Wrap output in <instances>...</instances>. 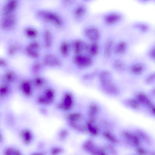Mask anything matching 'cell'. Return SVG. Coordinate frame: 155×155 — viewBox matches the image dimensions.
Wrapping results in <instances>:
<instances>
[{"label": "cell", "mask_w": 155, "mask_h": 155, "mask_svg": "<svg viewBox=\"0 0 155 155\" xmlns=\"http://www.w3.org/2000/svg\"><path fill=\"white\" fill-rule=\"evenodd\" d=\"M98 17L102 25L109 28L119 25L126 19L125 15L123 12L115 10L102 12L99 14Z\"/></svg>", "instance_id": "1"}, {"label": "cell", "mask_w": 155, "mask_h": 155, "mask_svg": "<svg viewBox=\"0 0 155 155\" xmlns=\"http://www.w3.org/2000/svg\"><path fill=\"white\" fill-rule=\"evenodd\" d=\"M36 15L40 20L46 23H51L54 27L61 25L63 21L62 18L55 12L45 10L37 11Z\"/></svg>", "instance_id": "2"}, {"label": "cell", "mask_w": 155, "mask_h": 155, "mask_svg": "<svg viewBox=\"0 0 155 155\" xmlns=\"http://www.w3.org/2000/svg\"><path fill=\"white\" fill-rule=\"evenodd\" d=\"M72 61L75 68L79 70L91 67L94 62L93 58L86 53L73 54Z\"/></svg>", "instance_id": "3"}, {"label": "cell", "mask_w": 155, "mask_h": 155, "mask_svg": "<svg viewBox=\"0 0 155 155\" xmlns=\"http://www.w3.org/2000/svg\"><path fill=\"white\" fill-rule=\"evenodd\" d=\"M83 34L84 37L90 42H98L101 35V31L97 25L91 24L84 28Z\"/></svg>", "instance_id": "4"}, {"label": "cell", "mask_w": 155, "mask_h": 155, "mask_svg": "<svg viewBox=\"0 0 155 155\" xmlns=\"http://www.w3.org/2000/svg\"><path fill=\"white\" fill-rule=\"evenodd\" d=\"M41 60L45 68H61L63 64L61 58L51 52H48L45 54Z\"/></svg>", "instance_id": "5"}, {"label": "cell", "mask_w": 155, "mask_h": 155, "mask_svg": "<svg viewBox=\"0 0 155 155\" xmlns=\"http://www.w3.org/2000/svg\"><path fill=\"white\" fill-rule=\"evenodd\" d=\"M41 43L36 39L31 40L26 46L25 51L29 58L34 60L40 59L41 57Z\"/></svg>", "instance_id": "6"}, {"label": "cell", "mask_w": 155, "mask_h": 155, "mask_svg": "<svg viewBox=\"0 0 155 155\" xmlns=\"http://www.w3.org/2000/svg\"><path fill=\"white\" fill-rule=\"evenodd\" d=\"M55 95V92L54 89L51 87H47L42 94L38 96L37 102L41 105H49L54 101Z\"/></svg>", "instance_id": "7"}, {"label": "cell", "mask_w": 155, "mask_h": 155, "mask_svg": "<svg viewBox=\"0 0 155 155\" xmlns=\"http://www.w3.org/2000/svg\"><path fill=\"white\" fill-rule=\"evenodd\" d=\"M74 105V97L71 92H64L61 100L56 105L57 108L64 111H68L71 109Z\"/></svg>", "instance_id": "8"}, {"label": "cell", "mask_w": 155, "mask_h": 155, "mask_svg": "<svg viewBox=\"0 0 155 155\" xmlns=\"http://www.w3.org/2000/svg\"><path fill=\"white\" fill-rule=\"evenodd\" d=\"M41 45L44 49L49 50L52 48L54 43V37L53 33L48 28H44L41 34Z\"/></svg>", "instance_id": "9"}, {"label": "cell", "mask_w": 155, "mask_h": 155, "mask_svg": "<svg viewBox=\"0 0 155 155\" xmlns=\"http://www.w3.org/2000/svg\"><path fill=\"white\" fill-rule=\"evenodd\" d=\"M71 41V52L73 54L86 53L88 43L80 38H75Z\"/></svg>", "instance_id": "10"}, {"label": "cell", "mask_w": 155, "mask_h": 155, "mask_svg": "<svg viewBox=\"0 0 155 155\" xmlns=\"http://www.w3.org/2000/svg\"><path fill=\"white\" fill-rule=\"evenodd\" d=\"M113 78L99 81L102 90L106 93L116 95L119 94V88L113 82Z\"/></svg>", "instance_id": "11"}, {"label": "cell", "mask_w": 155, "mask_h": 155, "mask_svg": "<svg viewBox=\"0 0 155 155\" xmlns=\"http://www.w3.org/2000/svg\"><path fill=\"white\" fill-rule=\"evenodd\" d=\"M58 49L61 57L68 58L72 52L70 41L67 39H62L59 43Z\"/></svg>", "instance_id": "12"}, {"label": "cell", "mask_w": 155, "mask_h": 155, "mask_svg": "<svg viewBox=\"0 0 155 155\" xmlns=\"http://www.w3.org/2000/svg\"><path fill=\"white\" fill-rule=\"evenodd\" d=\"M82 147L83 150L93 154H105L104 150L102 148L97 147L91 140L85 141L83 144Z\"/></svg>", "instance_id": "13"}, {"label": "cell", "mask_w": 155, "mask_h": 155, "mask_svg": "<svg viewBox=\"0 0 155 155\" xmlns=\"http://www.w3.org/2000/svg\"><path fill=\"white\" fill-rule=\"evenodd\" d=\"M15 23V17L10 14L5 15L2 18L0 22V26L3 30H9L14 27Z\"/></svg>", "instance_id": "14"}, {"label": "cell", "mask_w": 155, "mask_h": 155, "mask_svg": "<svg viewBox=\"0 0 155 155\" xmlns=\"http://www.w3.org/2000/svg\"><path fill=\"white\" fill-rule=\"evenodd\" d=\"M88 12L89 10L87 5L81 4L74 8L73 14L75 19L81 21L87 17Z\"/></svg>", "instance_id": "15"}, {"label": "cell", "mask_w": 155, "mask_h": 155, "mask_svg": "<svg viewBox=\"0 0 155 155\" xmlns=\"http://www.w3.org/2000/svg\"><path fill=\"white\" fill-rule=\"evenodd\" d=\"M133 28L143 34L149 32L151 29V26L148 22L143 21H137L133 22L131 24Z\"/></svg>", "instance_id": "16"}, {"label": "cell", "mask_w": 155, "mask_h": 155, "mask_svg": "<svg viewBox=\"0 0 155 155\" xmlns=\"http://www.w3.org/2000/svg\"><path fill=\"white\" fill-rule=\"evenodd\" d=\"M145 70V66L143 63L137 62L132 64L129 68L130 73L135 76H139L143 74Z\"/></svg>", "instance_id": "17"}, {"label": "cell", "mask_w": 155, "mask_h": 155, "mask_svg": "<svg viewBox=\"0 0 155 155\" xmlns=\"http://www.w3.org/2000/svg\"><path fill=\"white\" fill-rule=\"evenodd\" d=\"M40 59L35 60L31 67V71L34 76L41 74L45 68Z\"/></svg>", "instance_id": "18"}, {"label": "cell", "mask_w": 155, "mask_h": 155, "mask_svg": "<svg viewBox=\"0 0 155 155\" xmlns=\"http://www.w3.org/2000/svg\"><path fill=\"white\" fill-rule=\"evenodd\" d=\"M88 43L86 53L92 57H96L99 54L100 46L98 42H90Z\"/></svg>", "instance_id": "19"}, {"label": "cell", "mask_w": 155, "mask_h": 155, "mask_svg": "<svg viewBox=\"0 0 155 155\" xmlns=\"http://www.w3.org/2000/svg\"><path fill=\"white\" fill-rule=\"evenodd\" d=\"M114 48V42L113 40L109 39L105 42L104 47L103 55L106 59L111 56Z\"/></svg>", "instance_id": "20"}, {"label": "cell", "mask_w": 155, "mask_h": 155, "mask_svg": "<svg viewBox=\"0 0 155 155\" xmlns=\"http://www.w3.org/2000/svg\"><path fill=\"white\" fill-rule=\"evenodd\" d=\"M33 85L31 81L25 80L22 82L21 85V90L25 95L29 96L32 94Z\"/></svg>", "instance_id": "21"}, {"label": "cell", "mask_w": 155, "mask_h": 155, "mask_svg": "<svg viewBox=\"0 0 155 155\" xmlns=\"http://www.w3.org/2000/svg\"><path fill=\"white\" fill-rule=\"evenodd\" d=\"M33 86L37 88H41L47 83V79L41 74L34 76L31 81Z\"/></svg>", "instance_id": "22"}, {"label": "cell", "mask_w": 155, "mask_h": 155, "mask_svg": "<svg viewBox=\"0 0 155 155\" xmlns=\"http://www.w3.org/2000/svg\"><path fill=\"white\" fill-rule=\"evenodd\" d=\"M122 135L124 138L134 145L137 146L140 143V141L138 137L129 131H123Z\"/></svg>", "instance_id": "23"}, {"label": "cell", "mask_w": 155, "mask_h": 155, "mask_svg": "<svg viewBox=\"0 0 155 155\" xmlns=\"http://www.w3.org/2000/svg\"><path fill=\"white\" fill-rule=\"evenodd\" d=\"M127 48V42L125 41H121L119 42L114 47L113 51L115 54L122 55L126 52Z\"/></svg>", "instance_id": "24"}, {"label": "cell", "mask_w": 155, "mask_h": 155, "mask_svg": "<svg viewBox=\"0 0 155 155\" xmlns=\"http://www.w3.org/2000/svg\"><path fill=\"white\" fill-rule=\"evenodd\" d=\"M17 4L15 0H10L3 7L2 12L4 15L11 14V13L16 9Z\"/></svg>", "instance_id": "25"}, {"label": "cell", "mask_w": 155, "mask_h": 155, "mask_svg": "<svg viewBox=\"0 0 155 155\" xmlns=\"http://www.w3.org/2000/svg\"><path fill=\"white\" fill-rule=\"evenodd\" d=\"M99 109L97 105L94 103H92L90 105L88 111L89 121L94 123L95 120L96 114L98 113Z\"/></svg>", "instance_id": "26"}, {"label": "cell", "mask_w": 155, "mask_h": 155, "mask_svg": "<svg viewBox=\"0 0 155 155\" xmlns=\"http://www.w3.org/2000/svg\"><path fill=\"white\" fill-rule=\"evenodd\" d=\"M24 32L26 37L31 40L36 39L39 35L38 31L32 27L26 28L24 29Z\"/></svg>", "instance_id": "27"}, {"label": "cell", "mask_w": 155, "mask_h": 155, "mask_svg": "<svg viewBox=\"0 0 155 155\" xmlns=\"http://www.w3.org/2000/svg\"><path fill=\"white\" fill-rule=\"evenodd\" d=\"M137 101L145 106H150L151 105V102L147 96L144 93L141 92H138L136 95Z\"/></svg>", "instance_id": "28"}, {"label": "cell", "mask_w": 155, "mask_h": 155, "mask_svg": "<svg viewBox=\"0 0 155 155\" xmlns=\"http://www.w3.org/2000/svg\"><path fill=\"white\" fill-rule=\"evenodd\" d=\"M114 69L118 71H122L126 69V66L124 62L120 59L114 60L112 63Z\"/></svg>", "instance_id": "29"}, {"label": "cell", "mask_w": 155, "mask_h": 155, "mask_svg": "<svg viewBox=\"0 0 155 155\" xmlns=\"http://www.w3.org/2000/svg\"><path fill=\"white\" fill-rule=\"evenodd\" d=\"M3 80L6 82H12L16 79V75L15 72L12 70L6 71L3 76Z\"/></svg>", "instance_id": "30"}, {"label": "cell", "mask_w": 155, "mask_h": 155, "mask_svg": "<svg viewBox=\"0 0 155 155\" xmlns=\"http://www.w3.org/2000/svg\"><path fill=\"white\" fill-rule=\"evenodd\" d=\"M82 114L79 112H74L68 114L66 119L68 122H78L82 118Z\"/></svg>", "instance_id": "31"}, {"label": "cell", "mask_w": 155, "mask_h": 155, "mask_svg": "<svg viewBox=\"0 0 155 155\" xmlns=\"http://www.w3.org/2000/svg\"><path fill=\"white\" fill-rule=\"evenodd\" d=\"M98 77L99 81L113 78L111 73L107 70H102L98 74Z\"/></svg>", "instance_id": "32"}, {"label": "cell", "mask_w": 155, "mask_h": 155, "mask_svg": "<svg viewBox=\"0 0 155 155\" xmlns=\"http://www.w3.org/2000/svg\"><path fill=\"white\" fill-rule=\"evenodd\" d=\"M92 123L89 121L87 122L85 125V130L91 135L95 136L98 134V131L97 127L93 125Z\"/></svg>", "instance_id": "33"}, {"label": "cell", "mask_w": 155, "mask_h": 155, "mask_svg": "<svg viewBox=\"0 0 155 155\" xmlns=\"http://www.w3.org/2000/svg\"><path fill=\"white\" fill-rule=\"evenodd\" d=\"M68 123L69 126L74 130L82 133L85 132V127L78 122H68Z\"/></svg>", "instance_id": "34"}, {"label": "cell", "mask_w": 155, "mask_h": 155, "mask_svg": "<svg viewBox=\"0 0 155 155\" xmlns=\"http://www.w3.org/2000/svg\"><path fill=\"white\" fill-rule=\"evenodd\" d=\"M22 136L24 142L27 144L30 143L33 139L32 134L28 130H24L22 133Z\"/></svg>", "instance_id": "35"}, {"label": "cell", "mask_w": 155, "mask_h": 155, "mask_svg": "<svg viewBox=\"0 0 155 155\" xmlns=\"http://www.w3.org/2000/svg\"><path fill=\"white\" fill-rule=\"evenodd\" d=\"M102 136L104 138L111 142L115 143L117 142V140L116 138L108 132H104L102 134Z\"/></svg>", "instance_id": "36"}, {"label": "cell", "mask_w": 155, "mask_h": 155, "mask_svg": "<svg viewBox=\"0 0 155 155\" xmlns=\"http://www.w3.org/2000/svg\"><path fill=\"white\" fill-rule=\"evenodd\" d=\"M155 81V73L152 72L147 75L144 79L145 83L147 84H153Z\"/></svg>", "instance_id": "37"}, {"label": "cell", "mask_w": 155, "mask_h": 155, "mask_svg": "<svg viewBox=\"0 0 155 155\" xmlns=\"http://www.w3.org/2000/svg\"><path fill=\"white\" fill-rule=\"evenodd\" d=\"M97 71H95L84 74L82 76L83 80L88 81L92 79L98 75Z\"/></svg>", "instance_id": "38"}, {"label": "cell", "mask_w": 155, "mask_h": 155, "mask_svg": "<svg viewBox=\"0 0 155 155\" xmlns=\"http://www.w3.org/2000/svg\"><path fill=\"white\" fill-rule=\"evenodd\" d=\"M18 49V47L17 45L11 44L9 45L8 48V53L9 55H14L16 53Z\"/></svg>", "instance_id": "39"}, {"label": "cell", "mask_w": 155, "mask_h": 155, "mask_svg": "<svg viewBox=\"0 0 155 155\" xmlns=\"http://www.w3.org/2000/svg\"><path fill=\"white\" fill-rule=\"evenodd\" d=\"M126 102L130 107L134 109H137L139 107V104L137 100L130 99L127 100Z\"/></svg>", "instance_id": "40"}, {"label": "cell", "mask_w": 155, "mask_h": 155, "mask_svg": "<svg viewBox=\"0 0 155 155\" xmlns=\"http://www.w3.org/2000/svg\"><path fill=\"white\" fill-rule=\"evenodd\" d=\"M9 88L6 84L0 85V95L3 96L7 94L9 91Z\"/></svg>", "instance_id": "41"}, {"label": "cell", "mask_w": 155, "mask_h": 155, "mask_svg": "<svg viewBox=\"0 0 155 155\" xmlns=\"http://www.w3.org/2000/svg\"><path fill=\"white\" fill-rule=\"evenodd\" d=\"M63 150L62 148L58 147H54L52 148L50 152L52 155H58L63 152Z\"/></svg>", "instance_id": "42"}, {"label": "cell", "mask_w": 155, "mask_h": 155, "mask_svg": "<svg viewBox=\"0 0 155 155\" xmlns=\"http://www.w3.org/2000/svg\"><path fill=\"white\" fill-rule=\"evenodd\" d=\"M68 134V131L67 130L62 129L60 131L59 133V138L61 140H64L67 137Z\"/></svg>", "instance_id": "43"}, {"label": "cell", "mask_w": 155, "mask_h": 155, "mask_svg": "<svg viewBox=\"0 0 155 155\" xmlns=\"http://www.w3.org/2000/svg\"><path fill=\"white\" fill-rule=\"evenodd\" d=\"M148 57L152 61H154L155 59V49L154 47L150 48L148 53Z\"/></svg>", "instance_id": "44"}, {"label": "cell", "mask_w": 155, "mask_h": 155, "mask_svg": "<svg viewBox=\"0 0 155 155\" xmlns=\"http://www.w3.org/2000/svg\"><path fill=\"white\" fill-rule=\"evenodd\" d=\"M5 153L6 154H19V152L17 150L12 149H7L5 150Z\"/></svg>", "instance_id": "45"}, {"label": "cell", "mask_w": 155, "mask_h": 155, "mask_svg": "<svg viewBox=\"0 0 155 155\" xmlns=\"http://www.w3.org/2000/svg\"><path fill=\"white\" fill-rule=\"evenodd\" d=\"M135 151L137 154L139 155H144L146 153V150L142 147L137 148L135 150Z\"/></svg>", "instance_id": "46"}, {"label": "cell", "mask_w": 155, "mask_h": 155, "mask_svg": "<svg viewBox=\"0 0 155 155\" xmlns=\"http://www.w3.org/2000/svg\"><path fill=\"white\" fill-rule=\"evenodd\" d=\"M106 149L108 150L109 152L113 154H115L116 151L114 148L112 146L110 145H107L105 147Z\"/></svg>", "instance_id": "47"}, {"label": "cell", "mask_w": 155, "mask_h": 155, "mask_svg": "<svg viewBox=\"0 0 155 155\" xmlns=\"http://www.w3.org/2000/svg\"><path fill=\"white\" fill-rule=\"evenodd\" d=\"M139 134L142 138L146 141V142L148 143L150 142V138L147 135L143 132H140Z\"/></svg>", "instance_id": "48"}, {"label": "cell", "mask_w": 155, "mask_h": 155, "mask_svg": "<svg viewBox=\"0 0 155 155\" xmlns=\"http://www.w3.org/2000/svg\"><path fill=\"white\" fill-rule=\"evenodd\" d=\"M8 65V62L5 59L0 58V68L4 67Z\"/></svg>", "instance_id": "49"}, {"label": "cell", "mask_w": 155, "mask_h": 155, "mask_svg": "<svg viewBox=\"0 0 155 155\" xmlns=\"http://www.w3.org/2000/svg\"><path fill=\"white\" fill-rule=\"evenodd\" d=\"M136 1L142 4H147L154 2L155 0H135Z\"/></svg>", "instance_id": "50"}, {"label": "cell", "mask_w": 155, "mask_h": 155, "mask_svg": "<svg viewBox=\"0 0 155 155\" xmlns=\"http://www.w3.org/2000/svg\"><path fill=\"white\" fill-rule=\"evenodd\" d=\"M75 0H63V4L65 6H69L72 4Z\"/></svg>", "instance_id": "51"}, {"label": "cell", "mask_w": 155, "mask_h": 155, "mask_svg": "<svg viewBox=\"0 0 155 155\" xmlns=\"http://www.w3.org/2000/svg\"><path fill=\"white\" fill-rule=\"evenodd\" d=\"M154 109L155 108L154 106H153L151 107L150 109V112L153 115H154L155 114Z\"/></svg>", "instance_id": "52"}, {"label": "cell", "mask_w": 155, "mask_h": 155, "mask_svg": "<svg viewBox=\"0 0 155 155\" xmlns=\"http://www.w3.org/2000/svg\"><path fill=\"white\" fill-rule=\"evenodd\" d=\"M84 0L85 2H91L95 0Z\"/></svg>", "instance_id": "53"}, {"label": "cell", "mask_w": 155, "mask_h": 155, "mask_svg": "<svg viewBox=\"0 0 155 155\" xmlns=\"http://www.w3.org/2000/svg\"><path fill=\"white\" fill-rule=\"evenodd\" d=\"M2 137H1V136L0 135V140H1L2 139Z\"/></svg>", "instance_id": "54"}]
</instances>
